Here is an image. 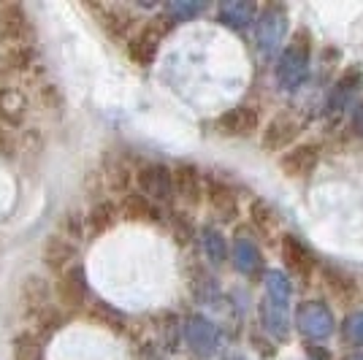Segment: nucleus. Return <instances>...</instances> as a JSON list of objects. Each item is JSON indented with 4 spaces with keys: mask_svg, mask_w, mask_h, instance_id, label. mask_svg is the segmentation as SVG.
<instances>
[{
    "mask_svg": "<svg viewBox=\"0 0 363 360\" xmlns=\"http://www.w3.org/2000/svg\"><path fill=\"white\" fill-rule=\"evenodd\" d=\"M84 220H87V233L101 236V233H106L108 227H114V223L120 220V206L114 201H98V203H92V209L87 211Z\"/></svg>",
    "mask_w": 363,
    "mask_h": 360,
    "instance_id": "obj_24",
    "label": "nucleus"
},
{
    "mask_svg": "<svg viewBox=\"0 0 363 360\" xmlns=\"http://www.w3.org/2000/svg\"><path fill=\"white\" fill-rule=\"evenodd\" d=\"M30 35V22L22 6H0V44L16 46Z\"/></svg>",
    "mask_w": 363,
    "mask_h": 360,
    "instance_id": "obj_18",
    "label": "nucleus"
},
{
    "mask_svg": "<svg viewBox=\"0 0 363 360\" xmlns=\"http://www.w3.org/2000/svg\"><path fill=\"white\" fill-rule=\"evenodd\" d=\"M309 60H312V35L309 30H296L290 44L282 49L277 60V81L285 92H296L309 76Z\"/></svg>",
    "mask_w": 363,
    "mask_h": 360,
    "instance_id": "obj_1",
    "label": "nucleus"
},
{
    "mask_svg": "<svg viewBox=\"0 0 363 360\" xmlns=\"http://www.w3.org/2000/svg\"><path fill=\"white\" fill-rule=\"evenodd\" d=\"M296 325L306 339L312 342H325L336 330V320L333 312L328 309V303L323 300H303L296 309Z\"/></svg>",
    "mask_w": 363,
    "mask_h": 360,
    "instance_id": "obj_3",
    "label": "nucleus"
},
{
    "mask_svg": "<svg viewBox=\"0 0 363 360\" xmlns=\"http://www.w3.org/2000/svg\"><path fill=\"white\" fill-rule=\"evenodd\" d=\"M288 35V11L285 6H266L255 19V41L257 49L266 55V57H274L279 52V46Z\"/></svg>",
    "mask_w": 363,
    "mask_h": 360,
    "instance_id": "obj_2",
    "label": "nucleus"
},
{
    "mask_svg": "<svg viewBox=\"0 0 363 360\" xmlns=\"http://www.w3.org/2000/svg\"><path fill=\"white\" fill-rule=\"evenodd\" d=\"M28 111V98L14 87H0V125L16 128L25 120Z\"/></svg>",
    "mask_w": 363,
    "mask_h": 360,
    "instance_id": "obj_23",
    "label": "nucleus"
},
{
    "mask_svg": "<svg viewBox=\"0 0 363 360\" xmlns=\"http://www.w3.org/2000/svg\"><path fill=\"white\" fill-rule=\"evenodd\" d=\"M230 257H233V266L242 271V274H247V276H255L257 271L263 269V252H260L257 241L250 233H244V230H239L233 236Z\"/></svg>",
    "mask_w": 363,
    "mask_h": 360,
    "instance_id": "obj_17",
    "label": "nucleus"
},
{
    "mask_svg": "<svg viewBox=\"0 0 363 360\" xmlns=\"http://www.w3.org/2000/svg\"><path fill=\"white\" fill-rule=\"evenodd\" d=\"M342 360H363V352H350V355H345Z\"/></svg>",
    "mask_w": 363,
    "mask_h": 360,
    "instance_id": "obj_38",
    "label": "nucleus"
},
{
    "mask_svg": "<svg viewBox=\"0 0 363 360\" xmlns=\"http://www.w3.org/2000/svg\"><path fill=\"white\" fill-rule=\"evenodd\" d=\"M290 293H293V287H290L288 274H282V271H269L266 274V298L272 300V303L288 309Z\"/></svg>",
    "mask_w": 363,
    "mask_h": 360,
    "instance_id": "obj_30",
    "label": "nucleus"
},
{
    "mask_svg": "<svg viewBox=\"0 0 363 360\" xmlns=\"http://www.w3.org/2000/svg\"><path fill=\"white\" fill-rule=\"evenodd\" d=\"M279 252H282V260H285L290 274L296 279H301L303 285H309L312 276H315V271H318V260L303 247V241H298L296 236L288 233V236H282V241H279Z\"/></svg>",
    "mask_w": 363,
    "mask_h": 360,
    "instance_id": "obj_7",
    "label": "nucleus"
},
{
    "mask_svg": "<svg viewBox=\"0 0 363 360\" xmlns=\"http://www.w3.org/2000/svg\"><path fill=\"white\" fill-rule=\"evenodd\" d=\"M117 206H120V220H128V223H155L157 220L155 203L138 190H128Z\"/></svg>",
    "mask_w": 363,
    "mask_h": 360,
    "instance_id": "obj_20",
    "label": "nucleus"
},
{
    "mask_svg": "<svg viewBox=\"0 0 363 360\" xmlns=\"http://www.w3.org/2000/svg\"><path fill=\"white\" fill-rule=\"evenodd\" d=\"M206 6L201 0H171L166 3V16L171 22H187V19H196Z\"/></svg>",
    "mask_w": 363,
    "mask_h": 360,
    "instance_id": "obj_31",
    "label": "nucleus"
},
{
    "mask_svg": "<svg viewBox=\"0 0 363 360\" xmlns=\"http://www.w3.org/2000/svg\"><path fill=\"white\" fill-rule=\"evenodd\" d=\"M0 62H3L6 68H14V71H19V68H28V65L33 62V49H30V46H25V44L9 46V49L3 52Z\"/></svg>",
    "mask_w": 363,
    "mask_h": 360,
    "instance_id": "obj_32",
    "label": "nucleus"
},
{
    "mask_svg": "<svg viewBox=\"0 0 363 360\" xmlns=\"http://www.w3.org/2000/svg\"><path fill=\"white\" fill-rule=\"evenodd\" d=\"M260 322H263V328L269 330L272 336H277V339H285L290 330L288 309H285V306H277V303H272L269 298H263V303H260Z\"/></svg>",
    "mask_w": 363,
    "mask_h": 360,
    "instance_id": "obj_25",
    "label": "nucleus"
},
{
    "mask_svg": "<svg viewBox=\"0 0 363 360\" xmlns=\"http://www.w3.org/2000/svg\"><path fill=\"white\" fill-rule=\"evenodd\" d=\"M0 157H3V160L14 157V138H11L6 125H0Z\"/></svg>",
    "mask_w": 363,
    "mask_h": 360,
    "instance_id": "obj_36",
    "label": "nucleus"
},
{
    "mask_svg": "<svg viewBox=\"0 0 363 360\" xmlns=\"http://www.w3.org/2000/svg\"><path fill=\"white\" fill-rule=\"evenodd\" d=\"M217 19H220L225 28L244 30L247 25H252V22L257 19V6L255 3H250V0H228V3L220 6Z\"/></svg>",
    "mask_w": 363,
    "mask_h": 360,
    "instance_id": "obj_21",
    "label": "nucleus"
},
{
    "mask_svg": "<svg viewBox=\"0 0 363 360\" xmlns=\"http://www.w3.org/2000/svg\"><path fill=\"white\" fill-rule=\"evenodd\" d=\"M342 333H345V339H347L350 344L363 347V309L347 315L345 325H342Z\"/></svg>",
    "mask_w": 363,
    "mask_h": 360,
    "instance_id": "obj_34",
    "label": "nucleus"
},
{
    "mask_svg": "<svg viewBox=\"0 0 363 360\" xmlns=\"http://www.w3.org/2000/svg\"><path fill=\"white\" fill-rule=\"evenodd\" d=\"M87 317H90V322H95V325H101V328L111 330V333H122V330H125V315H122V312H117L114 306L104 303V300H95V303H90Z\"/></svg>",
    "mask_w": 363,
    "mask_h": 360,
    "instance_id": "obj_27",
    "label": "nucleus"
},
{
    "mask_svg": "<svg viewBox=\"0 0 363 360\" xmlns=\"http://www.w3.org/2000/svg\"><path fill=\"white\" fill-rule=\"evenodd\" d=\"M352 125H355V130L363 135V101L361 103H355V111H352Z\"/></svg>",
    "mask_w": 363,
    "mask_h": 360,
    "instance_id": "obj_37",
    "label": "nucleus"
},
{
    "mask_svg": "<svg viewBox=\"0 0 363 360\" xmlns=\"http://www.w3.org/2000/svg\"><path fill=\"white\" fill-rule=\"evenodd\" d=\"M320 163V144H296L279 157V171L290 179H306Z\"/></svg>",
    "mask_w": 363,
    "mask_h": 360,
    "instance_id": "obj_10",
    "label": "nucleus"
},
{
    "mask_svg": "<svg viewBox=\"0 0 363 360\" xmlns=\"http://www.w3.org/2000/svg\"><path fill=\"white\" fill-rule=\"evenodd\" d=\"M363 90V68L361 65H347L342 76H339V81L333 84L331 90V98H328V111L331 114H342L345 108L358 101V95Z\"/></svg>",
    "mask_w": 363,
    "mask_h": 360,
    "instance_id": "obj_11",
    "label": "nucleus"
},
{
    "mask_svg": "<svg viewBox=\"0 0 363 360\" xmlns=\"http://www.w3.org/2000/svg\"><path fill=\"white\" fill-rule=\"evenodd\" d=\"M174 193L187 206H198L206 198V179L201 176V171H198L196 165L182 163L174 168Z\"/></svg>",
    "mask_w": 363,
    "mask_h": 360,
    "instance_id": "obj_15",
    "label": "nucleus"
},
{
    "mask_svg": "<svg viewBox=\"0 0 363 360\" xmlns=\"http://www.w3.org/2000/svg\"><path fill=\"white\" fill-rule=\"evenodd\" d=\"M87 11L95 14L98 25H101V28L106 30L108 38H114V41L128 38V33H130L133 22H136V16L130 14L128 9H122V6H87Z\"/></svg>",
    "mask_w": 363,
    "mask_h": 360,
    "instance_id": "obj_16",
    "label": "nucleus"
},
{
    "mask_svg": "<svg viewBox=\"0 0 363 360\" xmlns=\"http://www.w3.org/2000/svg\"><path fill=\"white\" fill-rule=\"evenodd\" d=\"M301 133V120L296 114H277L274 120H269L266 130H263V138H260V147L266 152H282V150H293L296 138Z\"/></svg>",
    "mask_w": 363,
    "mask_h": 360,
    "instance_id": "obj_6",
    "label": "nucleus"
},
{
    "mask_svg": "<svg viewBox=\"0 0 363 360\" xmlns=\"http://www.w3.org/2000/svg\"><path fill=\"white\" fill-rule=\"evenodd\" d=\"M206 203H209V209L220 217V220H236V214H239V201H236V193H233V187L225 184L223 179H214L209 176L206 179Z\"/></svg>",
    "mask_w": 363,
    "mask_h": 360,
    "instance_id": "obj_19",
    "label": "nucleus"
},
{
    "mask_svg": "<svg viewBox=\"0 0 363 360\" xmlns=\"http://www.w3.org/2000/svg\"><path fill=\"white\" fill-rule=\"evenodd\" d=\"M41 260H44V266L52 274L60 276V274H65L68 269L76 266V241H71L62 233H52L44 241V247H41Z\"/></svg>",
    "mask_w": 363,
    "mask_h": 360,
    "instance_id": "obj_13",
    "label": "nucleus"
},
{
    "mask_svg": "<svg viewBox=\"0 0 363 360\" xmlns=\"http://www.w3.org/2000/svg\"><path fill=\"white\" fill-rule=\"evenodd\" d=\"M320 279H323L325 290H328V293H331L333 298L339 300L342 306L355 303V298H358V285L350 279L347 274H342V271L323 266V269H320Z\"/></svg>",
    "mask_w": 363,
    "mask_h": 360,
    "instance_id": "obj_22",
    "label": "nucleus"
},
{
    "mask_svg": "<svg viewBox=\"0 0 363 360\" xmlns=\"http://www.w3.org/2000/svg\"><path fill=\"white\" fill-rule=\"evenodd\" d=\"M19 309L28 320H38L52 309V285L41 274H28L19 285Z\"/></svg>",
    "mask_w": 363,
    "mask_h": 360,
    "instance_id": "obj_4",
    "label": "nucleus"
},
{
    "mask_svg": "<svg viewBox=\"0 0 363 360\" xmlns=\"http://www.w3.org/2000/svg\"><path fill=\"white\" fill-rule=\"evenodd\" d=\"M184 342L198 355H214L220 347V330L203 315H193L184 320Z\"/></svg>",
    "mask_w": 363,
    "mask_h": 360,
    "instance_id": "obj_8",
    "label": "nucleus"
},
{
    "mask_svg": "<svg viewBox=\"0 0 363 360\" xmlns=\"http://www.w3.org/2000/svg\"><path fill=\"white\" fill-rule=\"evenodd\" d=\"M257 125H260V114H257L255 106H247V103L228 108L225 114L217 120L220 133L230 135V138H247V135L255 133Z\"/></svg>",
    "mask_w": 363,
    "mask_h": 360,
    "instance_id": "obj_14",
    "label": "nucleus"
},
{
    "mask_svg": "<svg viewBox=\"0 0 363 360\" xmlns=\"http://www.w3.org/2000/svg\"><path fill=\"white\" fill-rule=\"evenodd\" d=\"M11 358L14 360H44V342L35 330H22L11 342Z\"/></svg>",
    "mask_w": 363,
    "mask_h": 360,
    "instance_id": "obj_26",
    "label": "nucleus"
},
{
    "mask_svg": "<svg viewBox=\"0 0 363 360\" xmlns=\"http://www.w3.org/2000/svg\"><path fill=\"white\" fill-rule=\"evenodd\" d=\"M62 325H65V317L60 315V309L52 306L46 315H41L38 320H35V333H38L41 339H49V336H55Z\"/></svg>",
    "mask_w": 363,
    "mask_h": 360,
    "instance_id": "obj_33",
    "label": "nucleus"
},
{
    "mask_svg": "<svg viewBox=\"0 0 363 360\" xmlns=\"http://www.w3.org/2000/svg\"><path fill=\"white\" fill-rule=\"evenodd\" d=\"M138 193L150 198L152 203H166L174 196V171L163 163L141 165L136 171Z\"/></svg>",
    "mask_w": 363,
    "mask_h": 360,
    "instance_id": "obj_5",
    "label": "nucleus"
},
{
    "mask_svg": "<svg viewBox=\"0 0 363 360\" xmlns=\"http://www.w3.org/2000/svg\"><path fill=\"white\" fill-rule=\"evenodd\" d=\"M84 230H87V220L79 217L76 211H68L65 220H62V236H68L71 241H82Z\"/></svg>",
    "mask_w": 363,
    "mask_h": 360,
    "instance_id": "obj_35",
    "label": "nucleus"
},
{
    "mask_svg": "<svg viewBox=\"0 0 363 360\" xmlns=\"http://www.w3.org/2000/svg\"><path fill=\"white\" fill-rule=\"evenodd\" d=\"M160 41H163V28L150 22L128 41V57L141 68H150L160 52Z\"/></svg>",
    "mask_w": 363,
    "mask_h": 360,
    "instance_id": "obj_12",
    "label": "nucleus"
},
{
    "mask_svg": "<svg viewBox=\"0 0 363 360\" xmlns=\"http://www.w3.org/2000/svg\"><path fill=\"white\" fill-rule=\"evenodd\" d=\"M247 214H250V225L255 227L260 236H274V230H277V214H274V209L263 198H255L250 203Z\"/></svg>",
    "mask_w": 363,
    "mask_h": 360,
    "instance_id": "obj_29",
    "label": "nucleus"
},
{
    "mask_svg": "<svg viewBox=\"0 0 363 360\" xmlns=\"http://www.w3.org/2000/svg\"><path fill=\"white\" fill-rule=\"evenodd\" d=\"M201 247H203V255L212 266H223L228 260V241L217 227L206 225L201 230Z\"/></svg>",
    "mask_w": 363,
    "mask_h": 360,
    "instance_id": "obj_28",
    "label": "nucleus"
},
{
    "mask_svg": "<svg viewBox=\"0 0 363 360\" xmlns=\"http://www.w3.org/2000/svg\"><path fill=\"white\" fill-rule=\"evenodd\" d=\"M55 300L60 303L62 309H74V312L87 303V276H84L82 266H74V269H68L65 274L57 276Z\"/></svg>",
    "mask_w": 363,
    "mask_h": 360,
    "instance_id": "obj_9",
    "label": "nucleus"
}]
</instances>
